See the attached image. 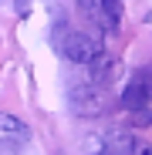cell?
Returning <instances> with one entry per match:
<instances>
[{
    "mask_svg": "<svg viewBox=\"0 0 152 155\" xmlns=\"http://www.w3.org/2000/svg\"><path fill=\"white\" fill-rule=\"evenodd\" d=\"M51 44L54 51L71 61V64H88L101 54V34H81V31H71L68 24H54V31H51Z\"/></svg>",
    "mask_w": 152,
    "mask_h": 155,
    "instance_id": "1",
    "label": "cell"
},
{
    "mask_svg": "<svg viewBox=\"0 0 152 155\" xmlns=\"http://www.w3.org/2000/svg\"><path fill=\"white\" fill-rule=\"evenodd\" d=\"M71 108L78 115H98L101 108H105V91H101V84H78L71 91Z\"/></svg>",
    "mask_w": 152,
    "mask_h": 155,
    "instance_id": "2",
    "label": "cell"
},
{
    "mask_svg": "<svg viewBox=\"0 0 152 155\" xmlns=\"http://www.w3.org/2000/svg\"><path fill=\"white\" fill-rule=\"evenodd\" d=\"M145 101H149V91H145V74H135V81L122 91V105L129 108V111H139V108H145Z\"/></svg>",
    "mask_w": 152,
    "mask_h": 155,
    "instance_id": "3",
    "label": "cell"
},
{
    "mask_svg": "<svg viewBox=\"0 0 152 155\" xmlns=\"http://www.w3.org/2000/svg\"><path fill=\"white\" fill-rule=\"evenodd\" d=\"M135 148H139V142H135L129 132L105 138V155H135Z\"/></svg>",
    "mask_w": 152,
    "mask_h": 155,
    "instance_id": "4",
    "label": "cell"
},
{
    "mask_svg": "<svg viewBox=\"0 0 152 155\" xmlns=\"http://www.w3.org/2000/svg\"><path fill=\"white\" fill-rule=\"evenodd\" d=\"M88 68H91V84H105L112 78V71H115V61L105 58V54H98L95 61H88Z\"/></svg>",
    "mask_w": 152,
    "mask_h": 155,
    "instance_id": "5",
    "label": "cell"
},
{
    "mask_svg": "<svg viewBox=\"0 0 152 155\" xmlns=\"http://www.w3.org/2000/svg\"><path fill=\"white\" fill-rule=\"evenodd\" d=\"M98 7H101V10H98V20H105L108 27L115 31V24H118V17H122V0H101Z\"/></svg>",
    "mask_w": 152,
    "mask_h": 155,
    "instance_id": "6",
    "label": "cell"
},
{
    "mask_svg": "<svg viewBox=\"0 0 152 155\" xmlns=\"http://www.w3.org/2000/svg\"><path fill=\"white\" fill-rule=\"evenodd\" d=\"M0 132H10V135H24L27 128H24V121L17 115H0Z\"/></svg>",
    "mask_w": 152,
    "mask_h": 155,
    "instance_id": "7",
    "label": "cell"
},
{
    "mask_svg": "<svg viewBox=\"0 0 152 155\" xmlns=\"http://www.w3.org/2000/svg\"><path fill=\"white\" fill-rule=\"evenodd\" d=\"M105 138L108 135H88L85 138V155H105Z\"/></svg>",
    "mask_w": 152,
    "mask_h": 155,
    "instance_id": "8",
    "label": "cell"
},
{
    "mask_svg": "<svg viewBox=\"0 0 152 155\" xmlns=\"http://www.w3.org/2000/svg\"><path fill=\"white\" fill-rule=\"evenodd\" d=\"M78 7H95V0H74Z\"/></svg>",
    "mask_w": 152,
    "mask_h": 155,
    "instance_id": "9",
    "label": "cell"
}]
</instances>
